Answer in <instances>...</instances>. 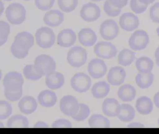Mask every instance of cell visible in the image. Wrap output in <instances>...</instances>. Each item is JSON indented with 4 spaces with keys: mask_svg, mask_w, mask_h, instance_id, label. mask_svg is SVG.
I'll list each match as a JSON object with an SVG mask.
<instances>
[{
    "mask_svg": "<svg viewBox=\"0 0 159 134\" xmlns=\"http://www.w3.org/2000/svg\"><path fill=\"white\" fill-rule=\"evenodd\" d=\"M34 68L41 76H46L55 71L56 64L54 59L50 56L41 54L36 57L34 63Z\"/></svg>",
    "mask_w": 159,
    "mask_h": 134,
    "instance_id": "1",
    "label": "cell"
},
{
    "mask_svg": "<svg viewBox=\"0 0 159 134\" xmlns=\"http://www.w3.org/2000/svg\"><path fill=\"white\" fill-rule=\"evenodd\" d=\"M8 21L13 25H20L26 19V10L19 3H12L6 10Z\"/></svg>",
    "mask_w": 159,
    "mask_h": 134,
    "instance_id": "2",
    "label": "cell"
},
{
    "mask_svg": "<svg viewBox=\"0 0 159 134\" xmlns=\"http://www.w3.org/2000/svg\"><path fill=\"white\" fill-rule=\"evenodd\" d=\"M37 45L43 49H50L54 44L56 36L53 30L48 27H41L35 34Z\"/></svg>",
    "mask_w": 159,
    "mask_h": 134,
    "instance_id": "3",
    "label": "cell"
},
{
    "mask_svg": "<svg viewBox=\"0 0 159 134\" xmlns=\"http://www.w3.org/2000/svg\"><path fill=\"white\" fill-rule=\"evenodd\" d=\"M67 60L69 64L73 67H80L87 62V51L80 46L72 47L67 53Z\"/></svg>",
    "mask_w": 159,
    "mask_h": 134,
    "instance_id": "4",
    "label": "cell"
},
{
    "mask_svg": "<svg viewBox=\"0 0 159 134\" xmlns=\"http://www.w3.org/2000/svg\"><path fill=\"white\" fill-rule=\"evenodd\" d=\"M60 110L64 114L69 117L75 116L80 110V104L75 97L66 95L60 101Z\"/></svg>",
    "mask_w": 159,
    "mask_h": 134,
    "instance_id": "5",
    "label": "cell"
},
{
    "mask_svg": "<svg viewBox=\"0 0 159 134\" xmlns=\"http://www.w3.org/2000/svg\"><path fill=\"white\" fill-rule=\"evenodd\" d=\"M150 41L149 36L143 30L135 31L129 39V45L130 49L134 51L144 49L147 47Z\"/></svg>",
    "mask_w": 159,
    "mask_h": 134,
    "instance_id": "6",
    "label": "cell"
},
{
    "mask_svg": "<svg viewBox=\"0 0 159 134\" xmlns=\"http://www.w3.org/2000/svg\"><path fill=\"white\" fill-rule=\"evenodd\" d=\"M24 79L22 75L17 72L8 73L3 80L5 89L10 91H16L22 89Z\"/></svg>",
    "mask_w": 159,
    "mask_h": 134,
    "instance_id": "7",
    "label": "cell"
},
{
    "mask_svg": "<svg viewBox=\"0 0 159 134\" xmlns=\"http://www.w3.org/2000/svg\"><path fill=\"white\" fill-rule=\"evenodd\" d=\"M70 85L75 91L83 93L88 91L91 85L90 77L84 73H78L70 80Z\"/></svg>",
    "mask_w": 159,
    "mask_h": 134,
    "instance_id": "8",
    "label": "cell"
},
{
    "mask_svg": "<svg viewBox=\"0 0 159 134\" xmlns=\"http://www.w3.org/2000/svg\"><path fill=\"white\" fill-rule=\"evenodd\" d=\"M94 53L98 57L104 59H110L116 56L117 53L116 47L109 42L101 41L94 47Z\"/></svg>",
    "mask_w": 159,
    "mask_h": 134,
    "instance_id": "9",
    "label": "cell"
},
{
    "mask_svg": "<svg viewBox=\"0 0 159 134\" xmlns=\"http://www.w3.org/2000/svg\"><path fill=\"white\" fill-rule=\"evenodd\" d=\"M100 33L103 39L107 41H111L116 38L119 35V28L116 21L108 19L102 23Z\"/></svg>",
    "mask_w": 159,
    "mask_h": 134,
    "instance_id": "10",
    "label": "cell"
},
{
    "mask_svg": "<svg viewBox=\"0 0 159 134\" xmlns=\"http://www.w3.org/2000/svg\"><path fill=\"white\" fill-rule=\"evenodd\" d=\"M80 16L84 21L92 22L100 17L101 10L97 4L88 2L83 6L80 12Z\"/></svg>",
    "mask_w": 159,
    "mask_h": 134,
    "instance_id": "11",
    "label": "cell"
},
{
    "mask_svg": "<svg viewBox=\"0 0 159 134\" xmlns=\"http://www.w3.org/2000/svg\"><path fill=\"white\" fill-rule=\"evenodd\" d=\"M107 70L105 62L100 58L93 59L88 66V72L89 75L94 79L103 77Z\"/></svg>",
    "mask_w": 159,
    "mask_h": 134,
    "instance_id": "12",
    "label": "cell"
},
{
    "mask_svg": "<svg viewBox=\"0 0 159 134\" xmlns=\"http://www.w3.org/2000/svg\"><path fill=\"white\" fill-rule=\"evenodd\" d=\"M119 24L123 30L131 32L138 28L139 20L136 15L132 13H126L120 17Z\"/></svg>",
    "mask_w": 159,
    "mask_h": 134,
    "instance_id": "13",
    "label": "cell"
},
{
    "mask_svg": "<svg viewBox=\"0 0 159 134\" xmlns=\"http://www.w3.org/2000/svg\"><path fill=\"white\" fill-rule=\"evenodd\" d=\"M126 76V73L123 67L116 66L110 69L107 75V80L110 85L118 86L123 84Z\"/></svg>",
    "mask_w": 159,
    "mask_h": 134,
    "instance_id": "14",
    "label": "cell"
},
{
    "mask_svg": "<svg viewBox=\"0 0 159 134\" xmlns=\"http://www.w3.org/2000/svg\"><path fill=\"white\" fill-rule=\"evenodd\" d=\"M76 41V35L70 29L61 30L57 36V44L62 47H72Z\"/></svg>",
    "mask_w": 159,
    "mask_h": 134,
    "instance_id": "15",
    "label": "cell"
},
{
    "mask_svg": "<svg viewBox=\"0 0 159 134\" xmlns=\"http://www.w3.org/2000/svg\"><path fill=\"white\" fill-rule=\"evenodd\" d=\"M121 109V105L116 99H106L102 106V110L104 114L107 116L115 117L117 116Z\"/></svg>",
    "mask_w": 159,
    "mask_h": 134,
    "instance_id": "16",
    "label": "cell"
},
{
    "mask_svg": "<svg viewBox=\"0 0 159 134\" xmlns=\"http://www.w3.org/2000/svg\"><path fill=\"white\" fill-rule=\"evenodd\" d=\"M64 14L57 10H51L45 14L43 21L45 25L51 27L60 26L64 21Z\"/></svg>",
    "mask_w": 159,
    "mask_h": 134,
    "instance_id": "17",
    "label": "cell"
},
{
    "mask_svg": "<svg viewBox=\"0 0 159 134\" xmlns=\"http://www.w3.org/2000/svg\"><path fill=\"white\" fill-rule=\"evenodd\" d=\"M65 83V78L61 73L54 71L46 75L45 84L51 90L60 88Z\"/></svg>",
    "mask_w": 159,
    "mask_h": 134,
    "instance_id": "18",
    "label": "cell"
},
{
    "mask_svg": "<svg viewBox=\"0 0 159 134\" xmlns=\"http://www.w3.org/2000/svg\"><path fill=\"white\" fill-rule=\"evenodd\" d=\"M14 43L20 49L29 51L34 44V38L29 32H22L16 36Z\"/></svg>",
    "mask_w": 159,
    "mask_h": 134,
    "instance_id": "19",
    "label": "cell"
},
{
    "mask_svg": "<svg viewBox=\"0 0 159 134\" xmlns=\"http://www.w3.org/2000/svg\"><path fill=\"white\" fill-rule=\"evenodd\" d=\"M80 43L85 47L93 46L97 40V36L90 28L82 29L78 34Z\"/></svg>",
    "mask_w": 159,
    "mask_h": 134,
    "instance_id": "20",
    "label": "cell"
},
{
    "mask_svg": "<svg viewBox=\"0 0 159 134\" xmlns=\"http://www.w3.org/2000/svg\"><path fill=\"white\" fill-rule=\"evenodd\" d=\"M36 99L31 96H26L22 98L18 103L20 111L25 114H30L34 113L37 109Z\"/></svg>",
    "mask_w": 159,
    "mask_h": 134,
    "instance_id": "21",
    "label": "cell"
},
{
    "mask_svg": "<svg viewBox=\"0 0 159 134\" xmlns=\"http://www.w3.org/2000/svg\"><path fill=\"white\" fill-rule=\"evenodd\" d=\"M57 99L56 93L50 90L43 91L38 96L39 103L45 107H53L57 102Z\"/></svg>",
    "mask_w": 159,
    "mask_h": 134,
    "instance_id": "22",
    "label": "cell"
},
{
    "mask_svg": "<svg viewBox=\"0 0 159 134\" xmlns=\"http://www.w3.org/2000/svg\"><path fill=\"white\" fill-rule=\"evenodd\" d=\"M136 109L138 112L142 115L149 114L153 110L152 99L145 96L138 98L136 102Z\"/></svg>",
    "mask_w": 159,
    "mask_h": 134,
    "instance_id": "23",
    "label": "cell"
},
{
    "mask_svg": "<svg viewBox=\"0 0 159 134\" xmlns=\"http://www.w3.org/2000/svg\"><path fill=\"white\" fill-rule=\"evenodd\" d=\"M117 95L123 101H132L135 98L136 90L132 85L125 84L119 88L117 91Z\"/></svg>",
    "mask_w": 159,
    "mask_h": 134,
    "instance_id": "24",
    "label": "cell"
},
{
    "mask_svg": "<svg viewBox=\"0 0 159 134\" xmlns=\"http://www.w3.org/2000/svg\"><path fill=\"white\" fill-rule=\"evenodd\" d=\"M110 90L109 84L105 81H101L93 85L91 89V93L95 99H103L108 95Z\"/></svg>",
    "mask_w": 159,
    "mask_h": 134,
    "instance_id": "25",
    "label": "cell"
},
{
    "mask_svg": "<svg viewBox=\"0 0 159 134\" xmlns=\"http://www.w3.org/2000/svg\"><path fill=\"white\" fill-rule=\"evenodd\" d=\"M135 66L139 73H151L153 69L154 62L148 57H141L138 58Z\"/></svg>",
    "mask_w": 159,
    "mask_h": 134,
    "instance_id": "26",
    "label": "cell"
},
{
    "mask_svg": "<svg viewBox=\"0 0 159 134\" xmlns=\"http://www.w3.org/2000/svg\"><path fill=\"white\" fill-rule=\"evenodd\" d=\"M135 116V111L134 107L128 104L121 105V109L117 118L119 120L123 122H128L133 120Z\"/></svg>",
    "mask_w": 159,
    "mask_h": 134,
    "instance_id": "27",
    "label": "cell"
},
{
    "mask_svg": "<svg viewBox=\"0 0 159 134\" xmlns=\"http://www.w3.org/2000/svg\"><path fill=\"white\" fill-rule=\"evenodd\" d=\"M91 127L95 128H108L110 127L109 119L101 114H93L88 120Z\"/></svg>",
    "mask_w": 159,
    "mask_h": 134,
    "instance_id": "28",
    "label": "cell"
},
{
    "mask_svg": "<svg viewBox=\"0 0 159 134\" xmlns=\"http://www.w3.org/2000/svg\"><path fill=\"white\" fill-rule=\"evenodd\" d=\"M28 125L29 121L27 118L21 114H16L8 119L7 127L10 128H26Z\"/></svg>",
    "mask_w": 159,
    "mask_h": 134,
    "instance_id": "29",
    "label": "cell"
},
{
    "mask_svg": "<svg viewBox=\"0 0 159 134\" xmlns=\"http://www.w3.org/2000/svg\"><path fill=\"white\" fill-rule=\"evenodd\" d=\"M154 75L152 73H138L135 81L138 86L141 89H147L152 86L154 81Z\"/></svg>",
    "mask_w": 159,
    "mask_h": 134,
    "instance_id": "30",
    "label": "cell"
},
{
    "mask_svg": "<svg viewBox=\"0 0 159 134\" xmlns=\"http://www.w3.org/2000/svg\"><path fill=\"white\" fill-rule=\"evenodd\" d=\"M135 59V53L129 49H123L118 55V63L123 66H128Z\"/></svg>",
    "mask_w": 159,
    "mask_h": 134,
    "instance_id": "31",
    "label": "cell"
},
{
    "mask_svg": "<svg viewBox=\"0 0 159 134\" xmlns=\"http://www.w3.org/2000/svg\"><path fill=\"white\" fill-rule=\"evenodd\" d=\"M78 0H58L60 8L65 13L73 12L78 6Z\"/></svg>",
    "mask_w": 159,
    "mask_h": 134,
    "instance_id": "32",
    "label": "cell"
},
{
    "mask_svg": "<svg viewBox=\"0 0 159 134\" xmlns=\"http://www.w3.org/2000/svg\"><path fill=\"white\" fill-rule=\"evenodd\" d=\"M23 73L25 77L27 79L34 81L39 80L43 76L35 71L34 68V65L32 64L26 65L23 70Z\"/></svg>",
    "mask_w": 159,
    "mask_h": 134,
    "instance_id": "33",
    "label": "cell"
},
{
    "mask_svg": "<svg viewBox=\"0 0 159 134\" xmlns=\"http://www.w3.org/2000/svg\"><path fill=\"white\" fill-rule=\"evenodd\" d=\"M10 32V25L6 21H0V46L7 42Z\"/></svg>",
    "mask_w": 159,
    "mask_h": 134,
    "instance_id": "34",
    "label": "cell"
},
{
    "mask_svg": "<svg viewBox=\"0 0 159 134\" xmlns=\"http://www.w3.org/2000/svg\"><path fill=\"white\" fill-rule=\"evenodd\" d=\"M80 104L79 112L75 116L72 117L74 120L78 122L85 120L90 114V110L88 106L84 103H80Z\"/></svg>",
    "mask_w": 159,
    "mask_h": 134,
    "instance_id": "35",
    "label": "cell"
},
{
    "mask_svg": "<svg viewBox=\"0 0 159 134\" xmlns=\"http://www.w3.org/2000/svg\"><path fill=\"white\" fill-rule=\"evenodd\" d=\"M12 113L11 106L6 101H0V119L4 120Z\"/></svg>",
    "mask_w": 159,
    "mask_h": 134,
    "instance_id": "36",
    "label": "cell"
},
{
    "mask_svg": "<svg viewBox=\"0 0 159 134\" xmlns=\"http://www.w3.org/2000/svg\"><path fill=\"white\" fill-rule=\"evenodd\" d=\"M131 10L136 14H141L147 10L148 5L142 3L139 0H130Z\"/></svg>",
    "mask_w": 159,
    "mask_h": 134,
    "instance_id": "37",
    "label": "cell"
},
{
    "mask_svg": "<svg viewBox=\"0 0 159 134\" xmlns=\"http://www.w3.org/2000/svg\"><path fill=\"white\" fill-rule=\"evenodd\" d=\"M104 10L105 13L110 17H116L120 14L122 12V8H116L113 6L108 0H106V1L104 3Z\"/></svg>",
    "mask_w": 159,
    "mask_h": 134,
    "instance_id": "38",
    "label": "cell"
},
{
    "mask_svg": "<svg viewBox=\"0 0 159 134\" xmlns=\"http://www.w3.org/2000/svg\"><path fill=\"white\" fill-rule=\"evenodd\" d=\"M55 0H35L36 7L40 10L47 11L54 6Z\"/></svg>",
    "mask_w": 159,
    "mask_h": 134,
    "instance_id": "39",
    "label": "cell"
},
{
    "mask_svg": "<svg viewBox=\"0 0 159 134\" xmlns=\"http://www.w3.org/2000/svg\"><path fill=\"white\" fill-rule=\"evenodd\" d=\"M28 51H29L24 50L20 49L15 44V43H13L11 47V52L12 54L15 57L19 59H23L25 58L28 54Z\"/></svg>",
    "mask_w": 159,
    "mask_h": 134,
    "instance_id": "40",
    "label": "cell"
},
{
    "mask_svg": "<svg viewBox=\"0 0 159 134\" xmlns=\"http://www.w3.org/2000/svg\"><path fill=\"white\" fill-rule=\"evenodd\" d=\"M22 89L16 91H10L7 89L4 90V94L8 100L14 102L19 100L22 96Z\"/></svg>",
    "mask_w": 159,
    "mask_h": 134,
    "instance_id": "41",
    "label": "cell"
},
{
    "mask_svg": "<svg viewBox=\"0 0 159 134\" xmlns=\"http://www.w3.org/2000/svg\"><path fill=\"white\" fill-rule=\"evenodd\" d=\"M150 16L152 21L159 24V2L155 3L150 8Z\"/></svg>",
    "mask_w": 159,
    "mask_h": 134,
    "instance_id": "42",
    "label": "cell"
},
{
    "mask_svg": "<svg viewBox=\"0 0 159 134\" xmlns=\"http://www.w3.org/2000/svg\"><path fill=\"white\" fill-rule=\"evenodd\" d=\"M51 127L53 128H70L72 124L70 121L65 119H60L56 120L52 125Z\"/></svg>",
    "mask_w": 159,
    "mask_h": 134,
    "instance_id": "43",
    "label": "cell"
},
{
    "mask_svg": "<svg viewBox=\"0 0 159 134\" xmlns=\"http://www.w3.org/2000/svg\"><path fill=\"white\" fill-rule=\"evenodd\" d=\"M109 2L114 7L122 8L127 5L128 0H108Z\"/></svg>",
    "mask_w": 159,
    "mask_h": 134,
    "instance_id": "44",
    "label": "cell"
},
{
    "mask_svg": "<svg viewBox=\"0 0 159 134\" xmlns=\"http://www.w3.org/2000/svg\"><path fill=\"white\" fill-rule=\"evenodd\" d=\"M128 127L130 128H143L144 126L139 122H132L128 125Z\"/></svg>",
    "mask_w": 159,
    "mask_h": 134,
    "instance_id": "45",
    "label": "cell"
},
{
    "mask_svg": "<svg viewBox=\"0 0 159 134\" xmlns=\"http://www.w3.org/2000/svg\"><path fill=\"white\" fill-rule=\"evenodd\" d=\"M34 127L35 128H47L48 127L47 124L43 122H38L35 124Z\"/></svg>",
    "mask_w": 159,
    "mask_h": 134,
    "instance_id": "46",
    "label": "cell"
},
{
    "mask_svg": "<svg viewBox=\"0 0 159 134\" xmlns=\"http://www.w3.org/2000/svg\"><path fill=\"white\" fill-rule=\"evenodd\" d=\"M154 103L156 107L159 109V92H157L154 97Z\"/></svg>",
    "mask_w": 159,
    "mask_h": 134,
    "instance_id": "47",
    "label": "cell"
},
{
    "mask_svg": "<svg viewBox=\"0 0 159 134\" xmlns=\"http://www.w3.org/2000/svg\"><path fill=\"white\" fill-rule=\"evenodd\" d=\"M155 58L156 63H159V47L155 51Z\"/></svg>",
    "mask_w": 159,
    "mask_h": 134,
    "instance_id": "48",
    "label": "cell"
},
{
    "mask_svg": "<svg viewBox=\"0 0 159 134\" xmlns=\"http://www.w3.org/2000/svg\"><path fill=\"white\" fill-rule=\"evenodd\" d=\"M140 2H141L142 3H144L145 4H152V3L154 1L156 0H139Z\"/></svg>",
    "mask_w": 159,
    "mask_h": 134,
    "instance_id": "49",
    "label": "cell"
},
{
    "mask_svg": "<svg viewBox=\"0 0 159 134\" xmlns=\"http://www.w3.org/2000/svg\"><path fill=\"white\" fill-rule=\"evenodd\" d=\"M4 4L2 3V2L1 1H0V16H1V14H2L3 12H4Z\"/></svg>",
    "mask_w": 159,
    "mask_h": 134,
    "instance_id": "50",
    "label": "cell"
},
{
    "mask_svg": "<svg viewBox=\"0 0 159 134\" xmlns=\"http://www.w3.org/2000/svg\"><path fill=\"white\" fill-rule=\"evenodd\" d=\"M156 31H157V35L159 36V28L157 29V30H156Z\"/></svg>",
    "mask_w": 159,
    "mask_h": 134,
    "instance_id": "51",
    "label": "cell"
},
{
    "mask_svg": "<svg viewBox=\"0 0 159 134\" xmlns=\"http://www.w3.org/2000/svg\"><path fill=\"white\" fill-rule=\"evenodd\" d=\"M91 1H102V0H91Z\"/></svg>",
    "mask_w": 159,
    "mask_h": 134,
    "instance_id": "52",
    "label": "cell"
},
{
    "mask_svg": "<svg viewBox=\"0 0 159 134\" xmlns=\"http://www.w3.org/2000/svg\"><path fill=\"white\" fill-rule=\"evenodd\" d=\"M4 1H11V0H4Z\"/></svg>",
    "mask_w": 159,
    "mask_h": 134,
    "instance_id": "53",
    "label": "cell"
},
{
    "mask_svg": "<svg viewBox=\"0 0 159 134\" xmlns=\"http://www.w3.org/2000/svg\"><path fill=\"white\" fill-rule=\"evenodd\" d=\"M156 64H157V65L159 67V63H156Z\"/></svg>",
    "mask_w": 159,
    "mask_h": 134,
    "instance_id": "54",
    "label": "cell"
},
{
    "mask_svg": "<svg viewBox=\"0 0 159 134\" xmlns=\"http://www.w3.org/2000/svg\"><path fill=\"white\" fill-rule=\"evenodd\" d=\"M24 1H30V0H24Z\"/></svg>",
    "mask_w": 159,
    "mask_h": 134,
    "instance_id": "55",
    "label": "cell"
},
{
    "mask_svg": "<svg viewBox=\"0 0 159 134\" xmlns=\"http://www.w3.org/2000/svg\"><path fill=\"white\" fill-rule=\"evenodd\" d=\"M158 124H159V120H158Z\"/></svg>",
    "mask_w": 159,
    "mask_h": 134,
    "instance_id": "56",
    "label": "cell"
}]
</instances>
